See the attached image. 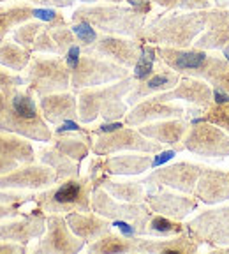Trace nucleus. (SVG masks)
<instances>
[{"instance_id":"23","label":"nucleus","mask_w":229,"mask_h":254,"mask_svg":"<svg viewBox=\"0 0 229 254\" xmlns=\"http://www.w3.org/2000/svg\"><path fill=\"white\" fill-rule=\"evenodd\" d=\"M194 196L199 201L206 205H217V203L228 201L229 199V173L221 170H212L206 166V170L201 173Z\"/></svg>"},{"instance_id":"1","label":"nucleus","mask_w":229,"mask_h":254,"mask_svg":"<svg viewBox=\"0 0 229 254\" xmlns=\"http://www.w3.org/2000/svg\"><path fill=\"white\" fill-rule=\"evenodd\" d=\"M0 131L14 132L32 141L46 143L53 138V131L48 127L34 94L21 87L0 90Z\"/></svg>"},{"instance_id":"8","label":"nucleus","mask_w":229,"mask_h":254,"mask_svg":"<svg viewBox=\"0 0 229 254\" xmlns=\"http://www.w3.org/2000/svg\"><path fill=\"white\" fill-rule=\"evenodd\" d=\"M27 88L37 97L67 92L71 88V69L62 59L36 57L27 65Z\"/></svg>"},{"instance_id":"12","label":"nucleus","mask_w":229,"mask_h":254,"mask_svg":"<svg viewBox=\"0 0 229 254\" xmlns=\"http://www.w3.org/2000/svg\"><path fill=\"white\" fill-rule=\"evenodd\" d=\"M183 148L201 157H228L229 132L215 124L199 120L190 124V129L183 138Z\"/></svg>"},{"instance_id":"52","label":"nucleus","mask_w":229,"mask_h":254,"mask_svg":"<svg viewBox=\"0 0 229 254\" xmlns=\"http://www.w3.org/2000/svg\"><path fill=\"white\" fill-rule=\"evenodd\" d=\"M130 4L132 5H136V7L138 9H143V11H146V7H148V2H150V0H129Z\"/></svg>"},{"instance_id":"26","label":"nucleus","mask_w":229,"mask_h":254,"mask_svg":"<svg viewBox=\"0 0 229 254\" xmlns=\"http://www.w3.org/2000/svg\"><path fill=\"white\" fill-rule=\"evenodd\" d=\"M152 163H154V154L130 152V154L111 155L103 159V171L114 177H132V175H141L146 170H152Z\"/></svg>"},{"instance_id":"42","label":"nucleus","mask_w":229,"mask_h":254,"mask_svg":"<svg viewBox=\"0 0 229 254\" xmlns=\"http://www.w3.org/2000/svg\"><path fill=\"white\" fill-rule=\"evenodd\" d=\"M71 132L81 134V136H94L92 131H88V129L79 126V124L76 122V119L65 120V122H62L60 126H55V129H53V134H71Z\"/></svg>"},{"instance_id":"3","label":"nucleus","mask_w":229,"mask_h":254,"mask_svg":"<svg viewBox=\"0 0 229 254\" xmlns=\"http://www.w3.org/2000/svg\"><path fill=\"white\" fill-rule=\"evenodd\" d=\"M63 60L71 69V88L74 92L113 83L129 76L127 67L103 57L83 53L79 44H72L63 55Z\"/></svg>"},{"instance_id":"50","label":"nucleus","mask_w":229,"mask_h":254,"mask_svg":"<svg viewBox=\"0 0 229 254\" xmlns=\"http://www.w3.org/2000/svg\"><path fill=\"white\" fill-rule=\"evenodd\" d=\"M30 2H36V4H43V5H58V7H65V5H71L74 0H30Z\"/></svg>"},{"instance_id":"14","label":"nucleus","mask_w":229,"mask_h":254,"mask_svg":"<svg viewBox=\"0 0 229 254\" xmlns=\"http://www.w3.org/2000/svg\"><path fill=\"white\" fill-rule=\"evenodd\" d=\"M206 170V166L196 163H180L170 164V166H159L152 171L145 180H141L146 187L150 186H162L168 189L178 190L183 194H194L196 184H198L201 173Z\"/></svg>"},{"instance_id":"49","label":"nucleus","mask_w":229,"mask_h":254,"mask_svg":"<svg viewBox=\"0 0 229 254\" xmlns=\"http://www.w3.org/2000/svg\"><path fill=\"white\" fill-rule=\"evenodd\" d=\"M21 215L20 206H11V205H0V221L9 217H18Z\"/></svg>"},{"instance_id":"17","label":"nucleus","mask_w":229,"mask_h":254,"mask_svg":"<svg viewBox=\"0 0 229 254\" xmlns=\"http://www.w3.org/2000/svg\"><path fill=\"white\" fill-rule=\"evenodd\" d=\"M182 117H187V110L182 104L174 103V101L162 99L161 95L157 94L134 104L132 110L127 111V115L123 117V124L139 127L148 122H157V120L164 119H182Z\"/></svg>"},{"instance_id":"40","label":"nucleus","mask_w":229,"mask_h":254,"mask_svg":"<svg viewBox=\"0 0 229 254\" xmlns=\"http://www.w3.org/2000/svg\"><path fill=\"white\" fill-rule=\"evenodd\" d=\"M159 5L166 9H187V11H203L210 7L208 0H157Z\"/></svg>"},{"instance_id":"34","label":"nucleus","mask_w":229,"mask_h":254,"mask_svg":"<svg viewBox=\"0 0 229 254\" xmlns=\"http://www.w3.org/2000/svg\"><path fill=\"white\" fill-rule=\"evenodd\" d=\"M34 11H36V7L27 4L0 9V43L5 39V36L14 27H20V25L27 23L30 18H34Z\"/></svg>"},{"instance_id":"51","label":"nucleus","mask_w":229,"mask_h":254,"mask_svg":"<svg viewBox=\"0 0 229 254\" xmlns=\"http://www.w3.org/2000/svg\"><path fill=\"white\" fill-rule=\"evenodd\" d=\"M229 103V94L221 88H214V104H224Z\"/></svg>"},{"instance_id":"9","label":"nucleus","mask_w":229,"mask_h":254,"mask_svg":"<svg viewBox=\"0 0 229 254\" xmlns=\"http://www.w3.org/2000/svg\"><path fill=\"white\" fill-rule=\"evenodd\" d=\"M92 212L110 219V221H127L138 230L139 237H146V228L150 222L154 210L143 203L118 201L108 192L104 187H95L92 190Z\"/></svg>"},{"instance_id":"21","label":"nucleus","mask_w":229,"mask_h":254,"mask_svg":"<svg viewBox=\"0 0 229 254\" xmlns=\"http://www.w3.org/2000/svg\"><path fill=\"white\" fill-rule=\"evenodd\" d=\"M159 95L166 101H187L189 104L205 111L214 104V90L210 88L208 81L201 78H190V76H182L176 87Z\"/></svg>"},{"instance_id":"4","label":"nucleus","mask_w":229,"mask_h":254,"mask_svg":"<svg viewBox=\"0 0 229 254\" xmlns=\"http://www.w3.org/2000/svg\"><path fill=\"white\" fill-rule=\"evenodd\" d=\"M208 11H192L189 14L161 16L150 21L145 28V39L148 43L170 48H192L196 37L206 28Z\"/></svg>"},{"instance_id":"32","label":"nucleus","mask_w":229,"mask_h":254,"mask_svg":"<svg viewBox=\"0 0 229 254\" xmlns=\"http://www.w3.org/2000/svg\"><path fill=\"white\" fill-rule=\"evenodd\" d=\"M94 136H71V134H53L52 138V145L55 148H58L60 152L71 157L76 163H83L87 155L92 150V143H94Z\"/></svg>"},{"instance_id":"20","label":"nucleus","mask_w":229,"mask_h":254,"mask_svg":"<svg viewBox=\"0 0 229 254\" xmlns=\"http://www.w3.org/2000/svg\"><path fill=\"white\" fill-rule=\"evenodd\" d=\"M138 129L146 138L162 143V145H171V147L180 152L185 150L182 141L185 138L187 131L190 129V120L187 117H182V119H164L157 120V122L143 124Z\"/></svg>"},{"instance_id":"11","label":"nucleus","mask_w":229,"mask_h":254,"mask_svg":"<svg viewBox=\"0 0 229 254\" xmlns=\"http://www.w3.org/2000/svg\"><path fill=\"white\" fill-rule=\"evenodd\" d=\"M164 150V145L146 138L132 126H123L118 131L95 136L92 143V152L95 155H113L118 152H143V154H157Z\"/></svg>"},{"instance_id":"35","label":"nucleus","mask_w":229,"mask_h":254,"mask_svg":"<svg viewBox=\"0 0 229 254\" xmlns=\"http://www.w3.org/2000/svg\"><path fill=\"white\" fill-rule=\"evenodd\" d=\"M182 231H185V224H180V221H174V219L161 214H154L148 222V228H146V237L168 238L180 235Z\"/></svg>"},{"instance_id":"38","label":"nucleus","mask_w":229,"mask_h":254,"mask_svg":"<svg viewBox=\"0 0 229 254\" xmlns=\"http://www.w3.org/2000/svg\"><path fill=\"white\" fill-rule=\"evenodd\" d=\"M44 28L43 23H23L20 25V28H16L12 34L14 43H18L20 46H23L25 50L32 52V46L36 43V37L39 36V32Z\"/></svg>"},{"instance_id":"33","label":"nucleus","mask_w":229,"mask_h":254,"mask_svg":"<svg viewBox=\"0 0 229 254\" xmlns=\"http://www.w3.org/2000/svg\"><path fill=\"white\" fill-rule=\"evenodd\" d=\"M30 60V52L18 43H7V41L0 43V65H4L14 72H20L27 69Z\"/></svg>"},{"instance_id":"28","label":"nucleus","mask_w":229,"mask_h":254,"mask_svg":"<svg viewBox=\"0 0 229 254\" xmlns=\"http://www.w3.org/2000/svg\"><path fill=\"white\" fill-rule=\"evenodd\" d=\"M199 251V244L190 237L189 231H182L180 235L168 238H143L139 240V253H176V254H192Z\"/></svg>"},{"instance_id":"53","label":"nucleus","mask_w":229,"mask_h":254,"mask_svg":"<svg viewBox=\"0 0 229 254\" xmlns=\"http://www.w3.org/2000/svg\"><path fill=\"white\" fill-rule=\"evenodd\" d=\"M106 2H113V4H118V2H122V0H106Z\"/></svg>"},{"instance_id":"19","label":"nucleus","mask_w":229,"mask_h":254,"mask_svg":"<svg viewBox=\"0 0 229 254\" xmlns=\"http://www.w3.org/2000/svg\"><path fill=\"white\" fill-rule=\"evenodd\" d=\"M143 46L134 39H122L120 36H104L95 41L92 46L81 48V52L88 55H97L116 62L127 69H132L141 55Z\"/></svg>"},{"instance_id":"39","label":"nucleus","mask_w":229,"mask_h":254,"mask_svg":"<svg viewBox=\"0 0 229 254\" xmlns=\"http://www.w3.org/2000/svg\"><path fill=\"white\" fill-rule=\"evenodd\" d=\"M72 32H74L76 41H78L81 48L92 46V44L97 41V32H95V28L92 27L88 21H83V20L74 21V25H72Z\"/></svg>"},{"instance_id":"16","label":"nucleus","mask_w":229,"mask_h":254,"mask_svg":"<svg viewBox=\"0 0 229 254\" xmlns=\"http://www.w3.org/2000/svg\"><path fill=\"white\" fill-rule=\"evenodd\" d=\"M58 184L55 170L43 163L20 164L16 170L0 175V189L12 190H44Z\"/></svg>"},{"instance_id":"44","label":"nucleus","mask_w":229,"mask_h":254,"mask_svg":"<svg viewBox=\"0 0 229 254\" xmlns=\"http://www.w3.org/2000/svg\"><path fill=\"white\" fill-rule=\"evenodd\" d=\"M123 126H125V124H123L122 120H116V122H103L99 127H95V129H92V134H94V136L108 134V132L118 131L120 127H123Z\"/></svg>"},{"instance_id":"2","label":"nucleus","mask_w":229,"mask_h":254,"mask_svg":"<svg viewBox=\"0 0 229 254\" xmlns=\"http://www.w3.org/2000/svg\"><path fill=\"white\" fill-rule=\"evenodd\" d=\"M136 81L132 76H127L118 79L114 85L110 87H90L78 90V120L81 124H92L99 117H103L104 122H116L127 115V106L123 103V97H127L132 88L136 87Z\"/></svg>"},{"instance_id":"24","label":"nucleus","mask_w":229,"mask_h":254,"mask_svg":"<svg viewBox=\"0 0 229 254\" xmlns=\"http://www.w3.org/2000/svg\"><path fill=\"white\" fill-rule=\"evenodd\" d=\"M65 221H67L72 233L87 244L110 233L113 228L110 219L95 214V212H69V214H65Z\"/></svg>"},{"instance_id":"37","label":"nucleus","mask_w":229,"mask_h":254,"mask_svg":"<svg viewBox=\"0 0 229 254\" xmlns=\"http://www.w3.org/2000/svg\"><path fill=\"white\" fill-rule=\"evenodd\" d=\"M199 120L215 124V126H219L221 129H224L226 132H229V103L212 104L201 117L190 119V124H196V122H199Z\"/></svg>"},{"instance_id":"10","label":"nucleus","mask_w":229,"mask_h":254,"mask_svg":"<svg viewBox=\"0 0 229 254\" xmlns=\"http://www.w3.org/2000/svg\"><path fill=\"white\" fill-rule=\"evenodd\" d=\"M185 230L199 246L206 244L214 251L229 247V205L201 212L185 222Z\"/></svg>"},{"instance_id":"46","label":"nucleus","mask_w":229,"mask_h":254,"mask_svg":"<svg viewBox=\"0 0 229 254\" xmlns=\"http://www.w3.org/2000/svg\"><path fill=\"white\" fill-rule=\"evenodd\" d=\"M176 148H171V150H161L155 154L154 157V163H152V170H155V168L162 166V164H166L168 161H171V159L176 155Z\"/></svg>"},{"instance_id":"27","label":"nucleus","mask_w":229,"mask_h":254,"mask_svg":"<svg viewBox=\"0 0 229 254\" xmlns=\"http://www.w3.org/2000/svg\"><path fill=\"white\" fill-rule=\"evenodd\" d=\"M208 30L194 41L196 50H219L229 44V11H208Z\"/></svg>"},{"instance_id":"48","label":"nucleus","mask_w":229,"mask_h":254,"mask_svg":"<svg viewBox=\"0 0 229 254\" xmlns=\"http://www.w3.org/2000/svg\"><path fill=\"white\" fill-rule=\"evenodd\" d=\"M20 164L21 163H18V161H14V159L2 157V155H0V175H5V173H9V171L16 170Z\"/></svg>"},{"instance_id":"47","label":"nucleus","mask_w":229,"mask_h":254,"mask_svg":"<svg viewBox=\"0 0 229 254\" xmlns=\"http://www.w3.org/2000/svg\"><path fill=\"white\" fill-rule=\"evenodd\" d=\"M0 253H5V254H20V253H27V246H25V244L5 242V240H2V242H0Z\"/></svg>"},{"instance_id":"18","label":"nucleus","mask_w":229,"mask_h":254,"mask_svg":"<svg viewBox=\"0 0 229 254\" xmlns=\"http://www.w3.org/2000/svg\"><path fill=\"white\" fill-rule=\"evenodd\" d=\"M46 231V214L37 206L30 214L0 221V242H18L27 246L34 238H41Z\"/></svg>"},{"instance_id":"30","label":"nucleus","mask_w":229,"mask_h":254,"mask_svg":"<svg viewBox=\"0 0 229 254\" xmlns=\"http://www.w3.org/2000/svg\"><path fill=\"white\" fill-rule=\"evenodd\" d=\"M104 187V189L118 201H129V203H143L146 196V189L143 182H118V180L110 179L106 173H103L99 179L94 180L95 187Z\"/></svg>"},{"instance_id":"5","label":"nucleus","mask_w":229,"mask_h":254,"mask_svg":"<svg viewBox=\"0 0 229 254\" xmlns=\"http://www.w3.org/2000/svg\"><path fill=\"white\" fill-rule=\"evenodd\" d=\"M92 190L94 179L90 175L74 177L48 187L36 196L37 206L46 215L69 214V212H92Z\"/></svg>"},{"instance_id":"43","label":"nucleus","mask_w":229,"mask_h":254,"mask_svg":"<svg viewBox=\"0 0 229 254\" xmlns=\"http://www.w3.org/2000/svg\"><path fill=\"white\" fill-rule=\"evenodd\" d=\"M21 85H27L25 78H21L20 74H14V72L0 69V90L9 87H21Z\"/></svg>"},{"instance_id":"15","label":"nucleus","mask_w":229,"mask_h":254,"mask_svg":"<svg viewBox=\"0 0 229 254\" xmlns=\"http://www.w3.org/2000/svg\"><path fill=\"white\" fill-rule=\"evenodd\" d=\"M145 203L154 210V214L166 215L174 221H183L198 208V198L194 194H178V190H168V187L162 186L148 187Z\"/></svg>"},{"instance_id":"22","label":"nucleus","mask_w":229,"mask_h":254,"mask_svg":"<svg viewBox=\"0 0 229 254\" xmlns=\"http://www.w3.org/2000/svg\"><path fill=\"white\" fill-rule=\"evenodd\" d=\"M39 110L48 124L60 126L65 120L78 119V97L69 90L44 95L39 97Z\"/></svg>"},{"instance_id":"13","label":"nucleus","mask_w":229,"mask_h":254,"mask_svg":"<svg viewBox=\"0 0 229 254\" xmlns=\"http://www.w3.org/2000/svg\"><path fill=\"white\" fill-rule=\"evenodd\" d=\"M85 240L76 237L63 214L46 215V231L39 238L34 253L37 254H74L85 249Z\"/></svg>"},{"instance_id":"41","label":"nucleus","mask_w":229,"mask_h":254,"mask_svg":"<svg viewBox=\"0 0 229 254\" xmlns=\"http://www.w3.org/2000/svg\"><path fill=\"white\" fill-rule=\"evenodd\" d=\"M36 201V194H23L20 190L12 189H0V205L21 206L25 203Z\"/></svg>"},{"instance_id":"6","label":"nucleus","mask_w":229,"mask_h":254,"mask_svg":"<svg viewBox=\"0 0 229 254\" xmlns=\"http://www.w3.org/2000/svg\"><path fill=\"white\" fill-rule=\"evenodd\" d=\"M145 12L143 9H129L120 5H83L72 14V21H88L94 28L106 32L108 36H143L145 25Z\"/></svg>"},{"instance_id":"54","label":"nucleus","mask_w":229,"mask_h":254,"mask_svg":"<svg viewBox=\"0 0 229 254\" xmlns=\"http://www.w3.org/2000/svg\"><path fill=\"white\" fill-rule=\"evenodd\" d=\"M226 48H228V50H229V44H228V46H226Z\"/></svg>"},{"instance_id":"36","label":"nucleus","mask_w":229,"mask_h":254,"mask_svg":"<svg viewBox=\"0 0 229 254\" xmlns=\"http://www.w3.org/2000/svg\"><path fill=\"white\" fill-rule=\"evenodd\" d=\"M157 59H159L157 48L143 46L141 55H139L136 65L132 67V78H134L138 83L139 81H145L146 78H150V76L154 74V67H155Z\"/></svg>"},{"instance_id":"7","label":"nucleus","mask_w":229,"mask_h":254,"mask_svg":"<svg viewBox=\"0 0 229 254\" xmlns=\"http://www.w3.org/2000/svg\"><path fill=\"white\" fill-rule=\"evenodd\" d=\"M157 55L162 64H166V67L173 69L183 76L201 78L208 83L229 65L226 59L210 57L206 55L205 50H196V48L159 46Z\"/></svg>"},{"instance_id":"29","label":"nucleus","mask_w":229,"mask_h":254,"mask_svg":"<svg viewBox=\"0 0 229 254\" xmlns=\"http://www.w3.org/2000/svg\"><path fill=\"white\" fill-rule=\"evenodd\" d=\"M37 159H39V163L46 164V166L55 170L57 177H58V182L79 177L81 164L72 161L71 157H67L63 152H60L58 148L53 147L52 143H50L48 147H41L39 150H37Z\"/></svg>"},{"instance_id":"25","label":"nucleus","mask_w":229,"mask_h":254,"mask_svg":"<svg viewBox=\"0 0 229 254\" xmlns=\"http://www.w3.org/2000/svg\"><path fill=\"white\" fill-rule=\"evenodd\" d=\"M180 72L173 71V69H162L159 72H154L150 78H146L145 81H139L136 83V87L127 94V104L129 106H134L139 101L146 99V97H152V95L162 94V92H168L171 88H174L180 83Z\"/></svg>"},{"instance_id":"31","label":"nucleus","mask_w":229,"mask_h":254,"mask_svg":"<svg viewBox=\"0 0 229 254\" xmlns=\"http://www.w3.org/2000/svg\"><path fill=\"white\" fill-rule=\"evenodd\" d=\"M139 240L141 237H125V235H116L113 231L103 235L101 238L94 240L87 246L88 253H139Z\"/></svg>"},{"instance_id":"45","label":"nucleus","mask_w":229,"mask_h":254,"mask_svg":"<svg viewBox=\"0 0 229 254\" xmlns=\"http://www.w3.org/2000/svg\"><path fill=\"white\" fill-rule=\"evenodd\" d=\"M210 85H214L215 88H221V90L229 94V65L222 72H219V74L210 81Z\"/></svg>"}]
</instances>
